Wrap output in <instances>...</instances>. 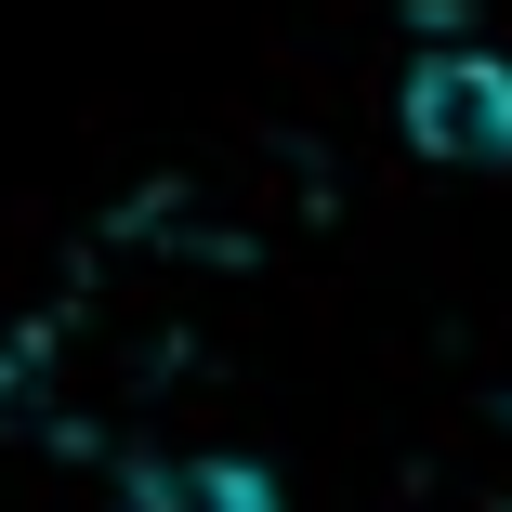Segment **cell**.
<instances>
[{"mask_svg": "<svg viewBox=\"0 0 512 512\" xmlns=\"http://www.w3.org/2000/svg\"><path fill=\"white\" fill-rule=\"evenodd\" d=\"M394 132L434 171H512V53L486 40H434L394 79Z\"/></svg>", "mask_w": 512, "mask_h": 512, "instance_id": "cell-1", "label": "cell"}, {"mask_svg": "<svg viewBox=\"0 0 512 512\" xmlns=\"http://www.w3.org/2000/svg\"><path fill=\"white\" fill-rule=\"evenodd\" d=\"M119 512H276V473L263 460H158Z\"/></svg>", "mask_w": 512, "mask_h": 512, "instance_id": "cell-2", "label": "cell"}]
</instances>
